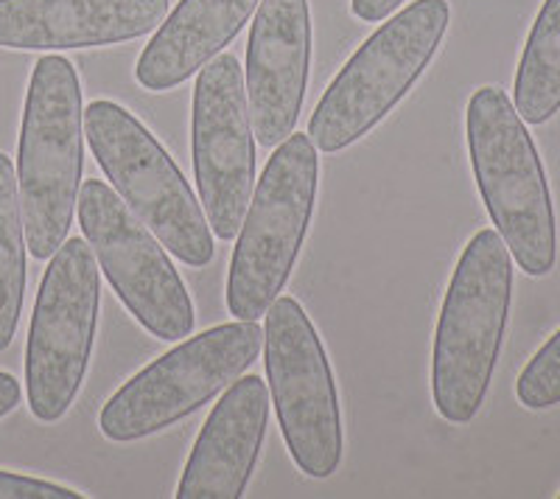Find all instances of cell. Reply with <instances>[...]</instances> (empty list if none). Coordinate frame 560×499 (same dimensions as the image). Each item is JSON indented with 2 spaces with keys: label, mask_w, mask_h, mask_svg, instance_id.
I'll list each match as a JSON object with an SVG mask.
<instances>
[{
  "label": "cell",
  "mask_w": 560,
  "mask_h": 499,
  "mask_svg": "<svg viewBox=\"0 0 560 499\" xmlns=\"http://www.w3.org/2000/svg\"><path fill=\"white\" fill-rule=\"evenodd\" d=\"M510 301L513 256L497 228H482L454 267L434 334L432 396L448 423H471L485 404L508 332Z\"/></svg>",
  "instance_id": "1"
},
{
  "label": "cell",
  "mask_w": 560,
  "mask_h": 499,
  "mask_svg": "<svg viewBox=\"0 0 560 499\" xmlns=\"http://www.w3.org/2000/svg\"><path fill=\"white\" fill-rule=\"evenodd\" d=\"M82 84L59 54L37 59L28 82L18 147V194L26 247L37 262L68 239L82 188Z\"/></svg>",
  "instance_id": "2"
},
{
  "label": "cell",
  "mask_w": 560,
  "mask_h": 499,
  "mask_svg": "<svg viewBox=\"0 0 560 499\" xmlns=\"http://www.w3.org/2000/svg\"><path fill=\"white\" fill-rule=\"evenodd\" d=\"M465 135L482 202L529 278H544L558 262L552 194L527 124L502 88H479L468 102Z\"/></svg>",
  "instance_id": "3"
},
{
  "label": "cell",
  "mask_w": 560,
  "mask_h": 499,
  "mask_svg": "<svg viewBox=\"0 0 560 499\" xmlns=\"http://www.w3.org/2000/svg\"><path fill=\"white\" fill-rule=\"evenodd\" d=\"M452 23L448 0H412L389 18L328 84L308 121V138L334 154L362 141L423 77Z\"/></svg>",
  "instance_id": "4"
},
{
  "label": "cell",
  "mask_w": 560,
  "mask_h": 499,
  "mask_svg": "<svg viewBox=\"0 0 560 499\" xmlns=\"http://www.w3.org/2000/svg\"><path fill=\"white\" fill-rule=\"evenodd\" d=\"M84 138L109 186L160 244L188 267H208L217 244L202 202L158 138L107 98L84 109Z\"/></svg>",
  "instance_id": "5"
},
{
  "label": "cell",
  "mask_w": 560,
  "mask_h": 499,
  "mask_svg": "<svg viewBox=\"0 0 560 499\" xmlns=\"http://www.w3.org/2000/svg\"><path fill=\"white\" fill-rule=\"evenodd\" d=\"M317 179V147L306 132H292L278 143L230 258L228 312L236 321H258L287 287L312 224Z\"/></svg>",
  "instance_id": "6"
},
{
  "label": "cell",
  "mask_w": 560,
  "mask_h": 499,
  "mask_svg": "<svg viewBox=\"0 0 560 499\" xmlns=\"http://www.w3.org/2000/svg\"><path fill=\"white\" fill-rule=\"evenodd\" d=\"M261 343L255 321L224 323L188 337L113 393L98 416L102 436L135 443L174 427L228 391L258 359Z\"/></svg>",
  "instance_id": "7"
},
{
  "label": "cell",
  "mask_w": 560,
  "mask_h": 499,
  "mask_svg": "<svg viewBox=\"0 0 560 499\" xmlns=\"http://www.w3.org/2000/svg\"><path fill=\"white\" fill-rule=\"evenodd\" d=\"M102 276L88 239H65L39 283L26 346L28 410L54 423L70 410L96 343Z\"/></svg>",
  "instance_id": "8"
},
{
  "label": "cell",
  "mask_w": 560,
  "mask_h": 499,
  "mask_svg": "<svg viewBox=\"0 0 560 499\" xmlns=\"http://www.w3.org/2000/svg\"><path fill=\"white\" fill-rule=\"evenodd\" d=\"M264 365L280 432L294 466L328 480L342 463V410L331 362L306 309L294 298H275L264 314Z\"/></svg>",
  "instance_id": "9"
},
{
  "label": "cell",
  "mask_w": 560,
  "mask_h": 499,
  "mask_svg": "<svg viewBox=\"0 0 560 499\" xmlns=\"http://www.w3.org/2000/svg\"><path fill=\"white\" fill-rule=\"evenodd\" d=\"M79 224L118 301L163 343L191 337L197 314L166 247L127 208L115 188L88 179L79 188Z\"/></svg>",
  "instance_id": "10"
},
{
  "label": "cell",
  "mask_w": 560,
  "mask_h": 499,
  "mask_svg": "<svg viewBox=\"0 0 560 499\" xmlns=\"http://www.w3.org/2000/svg\"><path fill=\"white\" fill-rule=\"evenodd\" d=\"M191 113L199 202L217 239L233 242L255 192V132L233 54H219L199 71Z\"/></svg>",
  "instance_id": "11"
},
{
  "label": "cell",
  "mask_w": 560,
  "mask_h": 499,
  "mask_svg": "<svg viewBox=\"0 0 560 499\" xmlns=\"http://www.w3.org/2000/svg\"><path fill=\"white\" fill-rule=\"evenodd\" d=\"M312 65L308 0H261L247 43L244 90L253 132L267 149L294 132Z\"/></svg>",
  "instance_id": "12"
},
{
  "label": "cell",
  "mask_w": 560,
  "mask_h": 499,
  "mask_svg": "<svg viewBox=\"0 0 560 499\" xmlns=\"http://www.w3.org/2000/svg\"><path fill=\"white\" fill-rule=\"evenodd\" d=\"M168 0H0V48L70 51L147 37Z\"/></svg>",
  "instance_id": "13"
},
{
  "label": "cell",
  "mask_w": 560,
  "mask_h": 499,
  "mask_svg": "<svg viewBox=\"0 0 560 499\" xmlns=\"http://www.w3.org/2000/svg\"><path fill=\"white\" fill-rule=\"evenodd\" d=\"M269 423V387L261 376H238L210 410L185 463L177 499H238L261 457Z\"/></svg>",
  "instance_id": "14"
},
{
  "label": "cell",
  "mask_w": 560,
  "mask_h": 499,
  "mask_svg": "<svg viewBox=\"0 0 560 499\" xmlns=\"http://www.w3.org/2000/svg\"><path fill=\"white\" fill-rule=\"evenodd\" d=\"M261 0H179L135 68L140 88L166 93L199 73L238 37Z\"/></svg>",
  "instance_id": "15"
},
{
  "label": "cell",
  "mask_w": 560,
  "mask_h": 499,
  "mask_svg": "<svg viewBox=\"0 0 560 499\" xmlns=\"http://www.w3.org/2000/svg\"><path fill=\"white\" fill-rule=\"evenodd\" d=\"M513 107L533 127L560 109V0H544L535 18L516 71Z\"/></svg>",
  "instance_id": "16"
},
{
  "label": "cell",
  "mask_w": 560,
  "mask_h": 499,
  "mask_svg": "<svg viewBox=\"0 0 560 499\" xmlns=\"http://www.w3.org/2000/svg\"><path fill=\"white\" fill-rule=\"evenodd\" d=\"M26 231L20 213L18 174L0 152V353L12 346L26 301Z\"/></svg>",
  "instance_id": "17"
},
{
  "label": "cell",
  "mask_w": 560,
  "mask_h": 499,
  "mask_svg": "<svg viewBox=\"0 0 560 499\" xmlns=\"http://www.w3.org/2000/svg\"><path fill=\"white\" fill-rule=\"evenodd\" d=\"M516 396L527 410H549L560 404V328L524 365Z\"/></svg>",
  "instance_id": "18"
},
{
  "label": "cell",
  "mask_w": 560,
  "mask_h": 499,
  "mask_svg": "<svg viewBox=\"0 0 560 499\" xmlns=\"http://www.w3.org/2000/svg\"><path fill=\"white\" fill-rule=\"evenodd\" d=\"M73 488L57 486V483L37 480L26 474L0 472V499H82Z\"/></svg>",
  "instance_id": "19"
},
{
  "label": "cell",
  "mask_w": 560,
  "mask_h": 499,
  "mask_svg": "<svg viewBox=\"0 0 560 499\" xmlns=\"http://www.w3.org/2000/svg\"><path fill=\"white\" fill-rule=\"evenodd\" d=\"M404 0H350V12L362 23H382L395 9L401 7Z\"/></svg>",
  "instance_id": "20"
},
{
  "label": "cell",
  "mask_w": 560,
  "mask_h": 499,
  "mask_svg": "<svg viewBox=\"0 0 560 499\" xmlns=\"http://www.w3.org/2000/svg\"><path fill=\"white\" fill-rule=\"evenodd\" d=\"M23 398V387L12 373L0 371V418H7Z\"/></svg>",
  "instance_id": "21"
},
{
  "label": "cell",
  "mask_w": 560,
  "mask_h": 499,
  "mask_svg": "<svg viewBox=\"0 0 560 499\" xmlns=\"http://www.w3.org/2000/svg\"><path fill=\"white\" fill-rule=\"evenodd\" d=\"M558 497H560V494H558Z\"/></svg>",
  "instance_id": "22"
}]
</instances>
